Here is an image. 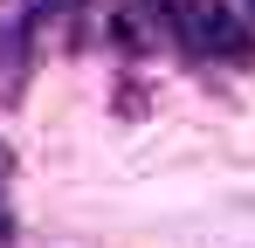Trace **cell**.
I'll list each match as a JSON object with an SVG mask.
<instances>
[{
	"instance_id": "obj_1",
	"label": "cell",
	"mask_w": 255,
	"mask_h": 248,
	"mask_svg": "<svg viewBox=\"0 0 255 248\" xmlns=\"http://www.w3.org/2000/svg\"><path fill=\"white\" fill-rule=\"evenodd\" d=\"M145 14L166 28L186 55H249V21L228 0H145Z\"/></svg>"
},
{
	"instance_id": "obj_2",
	"label": "cell",
	"mask_w": 255,
	"mask_h": 248,
	"mask_svg": "<svg viewBox=\"0 0 255 248\" xmlns=\"http://www.w3.org/2000/svg\"><path fill=\"white\" fill-rule=\"evenodd\" d=\"M0 248H14V214H7V200H0Z\"/></svg>"
}]
</instances>
